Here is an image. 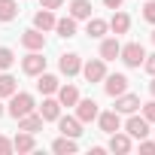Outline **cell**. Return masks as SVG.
I'll list each match as a JSON object with an SVG mask.
<instances>
[{
	"instance_id": "obj_1",
	"label": "cell",
	"mask_w": 155,
	"mask_h": 155,
	"mask_svg": "<svg viewBox=\"0 0 155 155\" xmlns=\"http://www.w3.org/2000/svg\"><path fill=\"white\" fill-rule=\"evenodd\" d=\"M37 110V104H34V97L28 94V91H15V94H9V116L12 119H21V116H28V113H34Z\"/></svg>"
},
{
	"instance_id": "obj_2",
	"label": "cell",
	"mask_w": 155,
	"mask_h": 155,
	"mask_svg": "<svg viewBox=\"0 0 155 155\" xmlns=\"http://www.w3.org/2000/svg\"><path fill=\"white\" fill-rule=\"evenodd\" d=\"M119 58L125 61V67H143V58H146V49L140 43H125Z\"/></svg>"
},
{
	"instance_id": "obj_3",
	"label": "cell",
	"mask_w": 155,
	"mask_h": 155,
	"mask_svg": "<svg viewBox=\"0 0 155 155\" xmlns=\"http://www.w3.org/2000/svg\"><path fill=\"white\" fill-rule=\"evenodd\" d=\"M125 134H128L131 140H143V137H149L152 131H149V122H146L143 116L131 113V116H128V122H125Z\"/></svg>"
},
{
	"instance_id": "obj_4",
	"label": "cell",
	"mask_w": 155,
	"mask_h": 155,
	"mask_svg": "<svg viewBox=\"0 0 155 155\" xmlns=\"http://www.w3.org/2000/svg\"><path fill=\"white\" fill-rule=\"evenodd\" d=\"M79 73L85 76V82H104V76H107V61H104V58H91V61L82 64Z\"/></svg>"
},
{
	"instance_id": "obj_5",
	"label": "cell",
	"mask_w": 155,
	"mask_h": 155,
	"mask_svg": "<svg viewBox=\"0 0 155 155\" xmlns=\"http://www.w3.org/2000/svg\"><path fill=\"white\" fill-rule=\"evenodd\" d=\"M104 91H107L110 97L125 94V91H128V76H125V73H107V76H104Z\"/></svg>"
},
{
	"instance_id": "obj_6",
	"label": "cell",
	"mask_w": 155,
	"mask_h": 155,
	"mask_svg": "<svg viewBox=\"0 0 155 155\" xmlns=\"http://www.w3.org/2000/svg\"><path fill=\"white\" fill-rule=\"evenodd\" d=\"M97 113H101V110H97V101H91V97H85V101L79 97V101H76V119H79L82 125L94 122V119H97Z\"/></svg>"
},
{
	"instance_id": "obj_7",
	"label": "cell",
	"mask_w": 155,
	"mask_h": 155,
	"mask_svg": "<svg viewBox=\"0 0 155 155\" xmlns=\"http://www.w3.org/2000/svg\"><path fill=\"white\" fill-rule=\"evenodd\" d=\"M21 70H25L28 76H40V73L46 70V58H43V52H28V55L21 58Z\"/></svg>"
},
{
	"instance_id": "obj_8",
	"label": "cell",
	"mask_w": 155,
	"mask_h": 155,
	"mask_svg": "<svg viewBox=\"0 0 155 155\" xmlns=\"http://www.w3.org/2000/svg\"><path fill=\"white\" fill-rule=\"evenodd\" d=\"M58 70L70 79V76H76V73L82 70V58L76 55V52H67V55H61V58H58Z\"/></svg>"
},
{
	"instance_id": "obj_9",
	"label": "cell",
	"mask_w": 155,
	"mask_h": 155,
	"mask_svg": "<svg viewBox=\"0 0 155 155\" xmlns=\"http://www.w3.org/2000/svg\"><path fill=\"white\" fill-rule=\"evenodd\" d=\"M21 46H25L28 52H43V49H46V34L37 31V28H31V31L21 34Z\"/></svg>"
},
{
	"instance_id": "obj_10",
	"label": "cell",
	"mask_w": 155,
	"mask_h": 155,
	"mask_svg": "<svg viewBox=\"0 0 155 155\" xmlns=\"http://www.w3.org/2000/svg\"><path fill=\"white\" fill-rule=\"evenodd\" d=\"M97 125H101V131L104 134H116L119 128H122V116L116 113V110H107V113H97V119H94Z\"/></svg>"
},
{
	"instance_id": "obj_11",
	"label": "cell",
	"mask_w": 155,
	"mask_h": 155,
	"mask_svg": "<svg viewBox=\"0 0 155 155\" xmlns=\"http://www.w3.org/2000/svg\"><path fill=\"white\" fill-rule=\"evenodd\" d=\"M137 110H140V97H137V94L125 91V94L116 97V113H119V116H131V113H137Z\"/></svg>"
},
{
	"instance_id": "obj_12",
	"label": "cell",
	"mask_w": 155,
	"mask_h": 155,
	"mask_svg": "<svg viewBox=\"0 0 155 155\" xmlns=\"http://www.w3.org/2000/svg\"><path fill=\"white\" fill-rule=\"evenodd\" d=\"M58 131L64 134V137H79L82 134V122L76 119V116H58Z\"/></svg>"
},
{
	"instance_id": "obj_13",
	"label": "cell",
	"mask_w": 155,
	"mask_h": 155,
	"mask_svg": "<svg viewBox=\"0 0 155 155\" xmlns=\"http://www.w3.org/2000/svg\"><path fill=\"white\" fill-rule=\"evenodd\" d=\"M40 116H43V122H58V116H61V104H58V97L46 94V101H43V107H40Z\"/></svg>"
},
{
	"instance_id": "obj_14",
	"label": "cell",
	"mask_w": 155,
	"mask_h": 155,
	"mask_svg": "<svg viewBox=\"0 0 155 155\" xmlns=\"http://www.w3.org/2000/svg\"><path fill=\"white\" fill-rule=\"evenodd\" d=\"M15 122H18V131H28V134H40L43 131V116L40 113H28V116H21Z\"/></svg>"
},
{
	"instance_id": "obj_15",
	"label": "cell",
	"mask_w": 155,
	"mask_h": 155,
	"mask_svg": "<svg viewBox=\"0 0 155 155\" xmlns=\"http://www.w3.org/2000/svg\"><path fill=\"white\" fill-rule=\"evenodd\" d=\"M34 28L43 31V34H46V31H55V12L40 6V12H34Z\"/></svg>"
},
{
	"instance_id": "obj_16",
	"label": "cell",
	"mask_w": 155,
	"mask_h": 155,
	"mask_svg": "<svg viewBox=\"0 0 155 155\" xmlns=\"http://www.w3.org/2000/svg\"><path fill=\"white\" fill-rule=\"evenodd\" d=\"M107 25H110V31H113L116 37H119V34H128V31H131V15L116 9V12H113V18H110Z\"/></svg>"
},
{
	"instance_id": "obj_17",
	"label": "cell",
	"mask_w": 155,
	"mask_h": 155,
	"mask_svg": "<svg viewBox=\"0 0 155 155\" xmlns=\"http://www.w3.org/2000/svg\"><path fill=\"white\" fill-rule=\"evenodd\" d=\"M58 85H61V82H58V76H52V73H46V70L37 76V91H40V94H55Z\"/></svg>"
},
{
	"instance_id": "obj_18",
	"label": "cell",
	"mask_w": 155,
	"mask_h": 155,
	"mask_svg": "<svg viewBox=\"0 0 155 155\" xmlns=\"http://www.w3.org/2000/svg\"><path fill=\"white\" fill-rule=\"evenodd\" d=\"M58 104L61 107H76V101H79V88L76 85H58Z\"/></svg>"
},
{
	"instance_id": "obj_19",
	"label": "cell",
	"mask_w": 155,
	"mask_h": 155,
	"mask_svg": "<svg viewBox=\"0 0 155 155\" xmlns=\"http://www.w3.org/2000/svg\"><path fill=\"white\" fill-rule=\"evenodd\" d=\"M55 34H58L61 40L76 37V18H73V15H67V18H55Z\"/></svg>"
},
{
	"instance_id": "obj_20",
	"label": "cell",
	"mask_w": 155,
	"mask_h": 155,
	"mask_svg": "<svg viewBox=\"0 0 155 155\" xmlns=\"http://www.w3.org/2000/svg\"><path fill=\"white\" fill-rule=\"evenodd\" d=\"M12 149H15V152H34V149H37V140H34V134H28V131H18V134L12 137Z\"/></svg>"
},
{
	"instance_id": "obj_21",
	"label": "cell",
	"mask_w": 155,
	"mask_h": 155,
	"mask_svg": "<svg viewBox=\"0 0 155 155\" xmlns=\"http://www.w3.org/2000/svg\"><path fill=\"white\" fill-rule=\"evenodd\" d=\"M131 146H134V143H131V137H128V134H119V131H116V134H110V152L125 155V152H131Z\"/></svg>"
},
{
	"instance_id": "obj_22",
	"label": "cell",
	"mask_w": 155,
	"mask_h": 155,
	"mask_svg": "<svg viewBox=\"0 0 155 155\" xmlns=\"http://www.w3.org/2000/svg\"><path fill=\"white\" fill-rule=\"evenodd\" d=\"M119 52H122L119 37H110V40H104V43H101V58H104V61H116V58H119Z\"/></svg>"
},
{
	"instance_id": "obj_23",
	"label": "cell",
	"mask_w": 155,
	"mask_h": 155,
	"mask_svg": "<svg viewBox=\"0 0 155 155\" xmlns=\"http://www.w3.org/2000/svg\"><path fill=\"white\" fill-rule=\"evenodd\" d=\"M70 15L79 21V18H91V0H70Z\"/></svg>"
},
{
	"instance_id": "obj_24",
	"label": "cell",
	"mask_w": 155,
	"mask_h": 155,
	"mask_svg": "<svg viewBox=\"0 0 155 155\" xmlns=\"http://www.w3.org/2000/svg\"><path fill=\"white\" fill-rule=\"evenodd\" d=\"M76 149H79V146H76V140H73V137H64V134L52 143V152H58V155H73Z\"/></svg>"
},
{
	"instance_id": "obj_25",
	"label": "cell",
	"mask_w": 155,
	"mask_h": 155,
	"mask_svg": "<svg viewBox=\"0 0 155 155\" xmlns=\"http://www.w3.org/2000/svg\"><path fill=\"white\" fill-rule=\"evenodd\" d=\"M18 91V82H15V76L12 73H0V97H9V94H15Z\"/></svg>"
},
{
	"instance_id": "obj_26",
	"label": "cell",
	"mask_w": 155,
	"mask_h": 155,
	"mask_svg": "<svg viewBox=\"0 0 155 155\" xmlns=\"http://www.w3.org/2000/svg\"><path fill=\"white\" fill-rule=\"evenodd\" d=\"M107 31H110V25H107L104 18H88V25H85V34H88V37H94V40H101Z\"/></svg>"
},
{
	"instance_id": "obj_27",
	"label": "cell",
	"mask_w": 155,
	"mask_h": 155,
	"mask_svg": "<svg viewBox=\"0 0 155 155\" xmlns=\"http://www.w3.org/2000/svg\"><path fill=\"white\" fill-rule=\"evenodd\" d=\"M18 15V3L15 0H0V21H12Z\"/></svg>"
},
{
	"instance_id": "obj_28",
	"label": "cell",
	"mask_w": 155,
	"mask_h": 155,
	"mask_svg": "<svg viewBox=\"0 0 155 155\" xmlns=\"http://www.w3.org/2000/svg\"><path fill=\"white\" fill-rule=\"evenodd\" d=\"M15 64V52L9 46H0V70H9Z\"/></svg>"
},
{
	"instance_id": "obj_29",
	"label": "cell",
	"mask_w": 155,
	"mask_h": 155,
	"mask_svg": "<svg viewBox=\"0 0 155 155\" xmlns=\"http://www.w3.org/2000/svg\"><path fill=\"white\" fill-rule=\"evenodd\" d=\"M143 107V119L149 122V125H155V97L149 101V104H140Z\"/></svg>"
},
{
	"instance_id": "obj_30",
	"label": "cell",
	"mask_w": 155,
	"mask_h": 155,
	"mask_svg": "<svg viewBox=\"0 0 155 155\" xmlns=\"http://www.w3.org/2000/svg\"><path fill=\"white\" fill-rule=\"evenodd\" d=\"M143 18L149 25H155V0H146V6H143Z\"/></svg>"
},
{
	"instance_id": "obj_31",
	"label": "cell",
	"mask_w": 155,
	"mask_h": 155,
	"mask_svg": "<svg viewBox=\"0 0 155 155\" xmlns=\"http://www.w3.org/2000/svg\"><path fill=\"white\" fill-rule=\"evenodd\" d=\"M140 152H146V155H155V140H140Z\"/></svg>"
},
{
	"instance_id": "obj_32",
	"label": "cell",
	"mask_w": 155,
	"mask_h": 155,
	"mask_svg": "<svg viewBox=\"0 0 155 155\" xmlns=\"http://www.w3.org/2000/svg\"><path fill=\"white\" fill-rule=\"evenodd\" d=\"M40 6H43V9H52V12H55V9H61V6H64V0H40Z\"/></svg>"
},
{
	"instance_id": "obj_33",
	"label": "cell",
	"mask_w": 155,
	"mask_h": 155,
	"mask_svg": "<svg viewBox=\"0 0 155 155\" xmlns=\"http://www.w3.org/2000/svg\"><path fill=\"white\" fill-rule=\"evenodd\" d=\"M143 67H146L149 76H155V55H146V58H143Z\"/></svg>"
},
{
	"instance_id": "obj_34",
	"label": "cell",
	"mask_w": 155,
	"mask_h": 155,
	"mask_svg": "<svg viewBox=\"0 0 155 155\" xmlns=\"http://www.w3.org/2000/svg\"><path fill=\"white\" fill-rule=\"evenodd\" d=\"M9 152H12V140L0 137V155H9Z\"/></svg>"
},
{
	"instance_id": "obj_35",
	"label": "cell",
	"mask_w": 155,
	"mask_h": 155,
	"mask_svg": "<svg viewBox=\"0 0 155 155\" xmlns=\"http://www.w3.org/2000/svg\"><path fill=\"white\" fill-rule=\"evenodd\" d=\"M122 3H125V0H104L107 9H122Z\"/></svg>"
},
{
	"instance_id": "obj_36",
	"label": "cell",
	"mask_w": 155,
	"mask_h": 155,
	"mask_svg": "<svg viewBox=\"0 0 155 155\" xmlns=\"http://www.w3.org/2000/svg\"><path fill=\"white\" fill-rule=\"evenodd\" d=\"M149 94L155 97V76H152V82H149Z\"/></svg>"
},
{
	"instance_id": "obj_37",
	"label": "cell",
	"mask_w": 155,
	"mask_h": 155,
	"mask_svg": "<svg viewBox=\"0 0 155 155\" xmlns=\"http://www.w3.org/2000/svg\"><path fill=\"white\" fill-rule=\"evenodd\" d=\"M152 43H155V28H152Z\"/></svg>"
},
{
	"instance_id": "obj_38",
	"label": "cell",
	"mask_w": 155,
	"mask_h": 155,
	"mask_svg": "<svg viewBox=\"0 0 155 155\" xmlns=\"http://www.w3.org/2000/svg\"><path fill=\"white\" fill-rule=\"evenodd\" d=\"M0 116H3V104H0Z\"/></svg>"
}]
</instances>
